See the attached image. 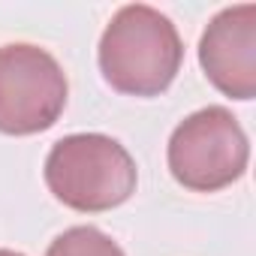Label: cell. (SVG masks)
<instances>
[{
	"label": "cell",
	"instance_id": "cell-4",
	"mask_svg": "<svg viewBox=\"0 0 256 256\" xmlns=\"http://www.w3.org/2000/svg\"><path fill=\"white\" fill-rule=\"evenodd\" d=\"M66 76L40 46L12 42L0 48V133L34 136L60 118L66 106Z\"/></svg>",
	"mask_w": 256,
	"mask_h": 256
},
{
	"label": "cell",
	"instance_id": "cell-7",
	"mask_svg": "<svg viewBox=\"0 0 256 256\" xmlns=\"http://www.w3.org/2000/svg\"><path fill=\"white\" fill-rule=\"evenodd\" d=\"M0 256H24V253H16V250H0Z\"/></svg>",
	"mask_w": 256,
	"mask_h": 256
},
{
	"label": "cell",
	"instance_id": "cell-6",
	"mask_svg": "<svg viewBox=\"0 0 256 256\" xmlns=\"http://www.w3.org/2000/svg\"><path fill=\"white\" fill-rule=\"evenodd\" d=\"M46 256H126V253L96 226H72L48 244Z\"/></svg>",
	"mask_w": 256,
	"mask_h": 256
},
{
	"label": "cell",
	"instance_id": "cell-5",
	"mask_svg": "<svg viewBox=\"0 0 256 256\" xmlns=\"http://www.w3.org/2000/svg\"><path fill=\"white\" fill-rule=\"evenodd\" d=\"M199 64L220 94L256 96V4L229 6L208 22L199 40Z\"/></svg>",
	"mask_w": 256,
	"mask_h": 256
},
{
	"label": "cell",
	"instance_id": "cell-2",
	"mask_svg": "<svg viewBox=\"0 0 256 256\" xmlns=\"http://www.w3.org/2000/svg\"><path fill=\"white\" fill-rule=\"evenodd\" d=\"M46 184L72 211H108L136 190V163L120 142L102 133H72L46 157Z\"/></svg>",
	"mask_w": 256,
	"mask_h": 256
},
{
	"label": "cell",
	"instance_id": "cell-1",
	"mask_svg": "<svg viewBox=\"0 0 256 256\" xmlns=\"http://www.w3.org/2000/svg\"><path fill=\"white\" fill-rule=\"evenodd\" d=\"M184 60L175 24L154 6L130 4L114 12L100 40V70L106 82L130 96L163 94Z\"/></svg>",
	"mask_w": 256,
	"mask_h": 256
},
{
	"label": "cell",
	"instance_id": "cell-3",
	"mask_svg": "<svg viewBox=\"0 0 256 256\" xmlns=\"http://www.w3.org/2000/svg\"><path fill=\"white\" fill-rule=\"evenodd\" d=\"M250 160V142L235 114L208 106L184 118L169 139L172 178L196 193H217L235 184Z\"/></svg>",
	"mask_w": 256,
	"mask_h": 256
}]
</instances>
